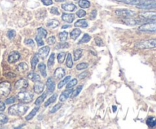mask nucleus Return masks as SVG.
<instances>
[{
	"label": "nucleus",
	"instance_id": "29",
	"mask_svg": "<svg viewBox=\"0 0 156 129\" xmlns=\"http://www.w3.org/2000/svg\"><path fill=\"white\" fill-rule=\"evenodd\" d=\"M56 98H57V94L55 93V94H53V95H52L51 97H50V98H49L48 100H47V101L45 103H44V106H48L49 105L51 104V103H53V102L56 101Z\"/></svg>",
	"mask_w": 156,
	"mask_h": 129
},
{
	"label": "nucleus",
	"instance_id": "43",
	"mask_svg": "<svg viewBox=\"0 0 156 129\" xmlns=\"http://www.w3.org/2000/svg\"><path fill=\"white\" fill-rule=\"evenodd\" d=\"M15 35H16V32L14 30H9L7 32V36L10 39H13L15 37Z\"/></svg>",
	"mask_w": 156,
	"mask_h": 129
},
{
	"label": "nucleus",
	"instance_id": "1",
	"mask_svg": "<svg viewBox=\"0 0 156 129\" xmlns=\"http://www.w3.org/2000/svg\"><path fill=\"white\" fill-rule=\"evenodd\" d=\"M29 107L27 106H24V103L23 104H15L13 106H10L9 109V113L12 115H17V116H20V115H23L26 113L27 110H28Z\"/></svg>",
	"mask_w": 156,
	"mask_h": 129
},
{
	"label": "nucleus",
	"instance_id": "18",
	"mask_svg": "<svg viewBox=\"0 0 156 129\" xmlns=\"http://www.w3.org/2000/svg\"><path fill=\"white\" fill-rule=\"evenodd\" d=\"M46 25H47V27H49V28H56V27H58V26L59 25V22L56 19H50L47 21Z\"/></svg>",
	"mask_w": 156,
	"mask_h": 129
},
{
	"label": "nucleus",
	"instance_id": "22",
	"mask_svg": "<svg viewBox=\"0 0 156 129\" xmlns=\"http://www.w3.org/2000/svg\"><path fill=\"white\" fill-rule=\"evenodd\" d=\"M28 65H27V63H25V62H21V63L18 65V67H17V70H18V71H19V72H25L26 71L28 70Z\"/></svg>",
	"mask_w": 156,
	"mask_h": 129
},
{
	"label": "nucleus",
	"instance_id": "16",
	"mask_svg": "<svg viewBox=\"0 0 156 129\" xmlns=\"http://www.w3.org/2000/svg\"><path fill=\"white\" fill-rule=\"evenodd\" d=\"M62 8L63 10L66 11V12H74L76 9V5L73 4V3H66V4H62L61 5Z\"/></svg>",
	"mask_w": 156,
	"mask_h": 129
},
{
	"label": "nucleus",
	"instance_id": "17",
	"mask_svg": "<svg viewBox=\"0 0 156 129\" xmlns=\"http://www.w3.org/2000/svg\"><path fill=\"white\" fill-rule=\"evenodd\" d=\"M47 90L50 93H53L55 90V83L52 77H49L47 80Z\"/></svg>",
	"mask_w": 156,
	"mask_h": 129
},
{
	"label": "nucleus",
	"instance_id": "2",
	"mask_svg": "<svg viewBox=\"0 0 156 129\" xmlns=\"http://www.w3.org/2000/svg\"><path fill=\"white\" fill-rule=\"evenodd\" d=\"M135 46L139 49H154L156 48V39L141 40L135 43Z\"/></svg>",
	"mask_w": 156,
	"mask_h": 129
},
{
	"label": "nucleus",
	"instance_id": "14",
	"mask_svg": "<svg viewBox=\"0 0 156 129\" xmlns=\"http://www.w3.org/2000/svg\"><path fill=\"white\" fill-rule=\"evenodd\" d=\"M44 89V84L41 81L35 82V84L34 86V90L36 93H41Z\"/></svg>",
	"mask_w": 156,
	"mask_h": 129
},
{
	"label": "nucleus",
	"instance_id": "11",
	"mask_svg": "<svg viewBox=\"0 0 156 129\" xmlns=\"http://www.w3.org/2000/svg\"><path fill=\"white\" fill-rule=\"evenodd\" d=\"M140 17L145 19L155 20L156 19V12H146L140 14Z\"/></svg>",
	"mask_w": 156,
	"mask_h": 129
},
{
	"label": "nucleus",
	"instance_id": "56",
	"mask_svg": "<svg viewBox=\"0 0 156 129\" xmlns=\"http://www.w3.org/2000/svg\"><path fill=\"white\" fill-rule=\"evenodd\" d=\"M5 109V104L4 102L0 101V112H2Z\"/></svg>",
	"mask_w": 156,
	"mask_h": 129
},
{
	"label": "nucleus",
	"instance_id": "3",
	"mask_svg": "<svg viewBox=\"0 0 156 129\" xmlns=\"http://www.w3.org/2000/svg\"><path fill=\"white\" fill-rule=\"evenodd\" d=\"M34 95L28 91H21L17 94V99L22 103H30L33 100Z\"/></svg>",
	"mask_w": 156,
	"mask_h": 129
},
{
	"label": "nucleus",
	"instance_id": "45",
	"mask_svg": "<svg viewBox=\"0 0 156 129\" xmlns=\"http://www.w3.org/2000/svg\"><path fill=\"white\" fill-rule=\"evenodd\" d=\"M61 106H62V104H61V103H58V104L55 105V106L50 110V113H55V112H57V111L60 109Z\"/></svg>",
	"mask_w": 156,
	"mask_h": 129
},
{
	"label": "nucleus",
	"instance_id": "49",
	"mask_svg": "<svg viewBox=\"0 0 156 129\" xmlns=\"http://www.w3.org/2000/svg\"><path fill=\"white\" fill-rule=\"evenodd\" d=\"M55 42H56V38H55V36H50L47 39V43L49 45H53Z\"/></svg>",
	"mask_w": 156,
	"mask_h": 129
},
{
	"label": "nucleus",
	"instance_id": "58",
	"mask_svg": "<svg viewBox=\"0 0 156 129\" xmlns=\"http://www.w3.org/2000/svg\"><path fill=\"white\" fill-rule=\"evenodd\" d=\"M70 25H63L62 27V29H66V28H68V27H69Z\"/></svg>",
	"mask_w": 156,
	"mask_h": 129
},
{
	"label": "nucleus",
	"instance_id": "13",
	"mask_svg": "<svg viewBox=\"0 0 156 129\" xmlns=\"http://www.w3.org/2000/svg\"><path fill=\"white\" fill-rule=\"evenodd\" d=\"M62 21H64L65 22L67 23H72L75 19V15L73 14H69V13H63L62 15Z\"/></svg>",
	"mask_w": 156,
	"mask_h": 129
},
{
	"label": "nucleus",
	"instance_id": "57",
	"mask_svg": "<svg viewBox=\"0 0 156 129\" xmlns=\"http://www.w3.org/2000/svg\"><path fill=\"white\" fill-rule=\"evenodd\" d=\"M6 76L9 77H16V74H14V73H12V72H9V73H8V74H6Z\"/></svg>",
	"mask_w": 156,
	"mask_h": 129
},
{
	"label": "nucleus",
	"instance_id": "24",
	"mask_svg": "<svg viewBox=\"0 0 156 129\" xmlns=\"http://www.w3.org/2000/svg\"><path fill=\"white\" fill-rule=\"evenodd\" d=\"M146 124L149 127H154L156 126V118L155 117H149L146 120Z\"/></svg>",
	"mask_w": 156,
	"mask_h": 129
},
{
	"label": "nucleus",
	"instance_id": "12",
	"mask_svg": "<svg viewBox=\"0 0 156 129\" xmlns=\"http://www.w3.org/2000/svg\"><path fill=\"white\" fill-rule=\"evenodd\" d=\"M73 91V89H69L68 88V90H64L63 92H62L61 95L59 96V101L61 102L66 101V100L70 96H71Z\"/></svg>",
	"mask_w": 156,
	"mask_h": 129
},
{
	"label": "nucleus",
	"instance_id": "34",
	"mask_svg": "<svg viewBox=\"0 0 156 129\" xmlns=\"http://www.w3.org/2000/svg\"><path fill=\"white\" fill-rule=\"evenodd\" d=\"M66 66L68 68H71L73 66V57H72V55L70 53H69L68 56H67L66 59Z\"/></svg>",
	"mask_w": 156,
	"mask_h": 129
},
{
	"label": "nucleus",
	"instance_id": "40",
	"mask_svg": "<svg viewBox=\"0 0 156 129\" xmlns=\"http://www.w3.org/2000/svg\"><path fill=\"white\" fill-rule=\"evenodd\" d=\"M54 60H55V54H54V53H52V54L50 55V58H49V59H48L47 65H48L49 67L52 66V65L54 64Z\"/></svg>",
	"mask_w": 156,
	"mask_h": 129
},
{
	"label": "nucleus",
	"instance_id": "41",
	"mask_svg": "<svg viewBox=\"0 0 156 129\" xmlns=\"http://www.w3.org/2000/svg\"><path fill=\"white\" fill-rule=\"evenodd\" d=\"M88 67V64L85 63V62H82V63H80L79 64V65H76V68H77V70L86 69Z\"/></svg>",
	"mask_w": 156,
	"mask_h": 129
},
{
	"label": "nucleus",
	"instance_id": "32",
	"mask_svg": "<svg viewBox=\"0 0 156 129\" xmlns=\"http://www.w3.org/2000/svg\"><path fill=\"white\" fill-rule=\"evenodd\" d=\"M70 78H71V76H67V77H66L65 78L63 79L62 80H61L60 82H59V83H58V86L57 87L59 88V89H61V88L62 87L64 86V85L66 84V83H67L69 82V80H70Z\"/></svg>",
	"mask_w": 156,
	"mask_h": 129
},
{
	"label": "nucleus",
	"instance_id": "42",
	"mask_svg": "<svg viewBox=\"0 0 156 129\" xmlns=\"http://www.w3.org/2000/svg\"><path fill=\"white\" fill-rule=\"evenodd\" d=\"M77 82H78L77 79H76V78L73 79V80H70L69 82H68V83H67V85H66V88L68 89V88H71V87H73L76 86V85L77 84Z\"/></svg>",
	"mask_w": 156,
	"mask_h": 129
},
{
	"label": "nucleus",
	"instance_id": "54",
	"mask_svg": "<svg viewBox=\"0 0 156 129\" xmlns=\"http://www.w3.org/2000/svg\"><path fill=\"white\" fill-rule=\"evenodd\" d=\"M41 2H42L44 5L48 6L53 4V1L52 0H41Z\"/></svg>",
	"mask_w": 156,
	"mask_h": 129
},
{
	"label": "nucleus",
	"instance_id": "28",
	"mask_svg": "<svg viewBox=\"0 0 156 129\" xmlns=\"http://www.w3.org/2000/svg\"><path fill=\"white\" fill-rule=\"evenodd\" d=\"M82 53H83V50L81 49H78L74 51V60L77 61L79 59H80V58L82 56Z\"/></svg>",
	"mask_w": 156,
	"mask_h": 129
},
{
	"label": "nucleus",
	"instance_id": "37",
	"mask_svg": "<svg viewBox=\"0 0 156 129\" xmlns=\"http://www.w3.org/2000/svg\"><path fill=\"white\" fill-rule=\"evenodd\" d=\"M68 37V33L66 31H62L59 33V38L61 42H65Z\"/></svg>",
	"mask_w": 156,
	"mask_h": 129
},
{
	"label": "nucleus",
	"instance_id": "50",
	"mask_svg": "<svg viewBox=\"0 0 156 129\" xmlns=\"http://www.w3.org/2000/svg\"><path fill=\"white\" fill-rule=\"evenodd\" d=\"M96 16H97V10L94 9L90 13V19L91 20H94L96 18Z\"/></svg>",
	"mask_w": 156,
	"mask_h": 129
},
{
	"label": "nucleus",
	"instance_id": "36",
	"mask_svg": "<svg viewBox=\"0 0 156 129\" xmlns=\"http://www.w3.org/2000/svg\"><path fill=\"white\" fill-rule=\"evenodd\" d=\"M66 53H64V52H62V53H59L57 56V59L59 63L62 64L63 63L64 60L66 59Z\"/></svg>",
	"mask_w": 156,
	"mask_h": 129
},
{
	"label": "nucleus",
	"instance_id": "15",
	"mask_svg": "<svg viewBox=\"0 0 156 129\" xmlns=\"http://www.w3.org/2000/svg\"><path fill=\"white\" fill-rule=\"evenodd\" d=\"M66 74V71L64 70V68H56V71H54V77L56 79H61L65 76Z\"/></svg>",
	"mask_w": 156,
	"mask_h": 129
},
{
	"label": "nucleus",
	"instance_id": "38",
	"mask_svg": "<svg viewBox=\"0 0 156 129\" xmlns=\"http://www.w3.org/2000/svg\"><path fill=\"white\" fill-rule=\"evenodd\" d=\"M90 39H91V36L88 34V33H85L83 36V37L81 39V40L79 41V43H86V42H89Z\"/></svg>",
	"mask_w": 156,
	"mask_h": 129
},
{
	"label": "nucleus",
	"instance_id": "9",
	"mask_svg": "<svg viewBox=\"0 0 156 129\" xmlns=\"http://www.w3.org/2000/svg\"><path fill=\"white\" fill-rule=\"evenodd\" d=\"M19 59H20L19 53L16 51L12 52V53L9 55V57H8V62H9V63L10 64H13V63H15L17 61L19 60Z\"/></svg>",
	"mask_w": 156,
	"mask_h": 129
},
{
	"label": "nucleus",
	"instance_id": "7",
	"mask_svg": "<svg viewBox=\"0 0 156 129\" xmlns=\"http://www.w3.org/2000/svg\"><path fill=\"white\" fill-rule=\"evenodd\" d=\"M115 15L119 17L123 18H131L136 15V12L135 11L129 10V9H118L115 11Z\"/></svg>",
	"mask_w": 156,
	"mask_h": 129
},
{
	"label": "nucleus",
	"instance_id": "20",
	"mask_svg": "<svg viewBox=\"0 0 156 129\" xmlns=\"http://www.w3.org/2000/svg\"><path fill=\"white\" fill-rule=\"evenodd\" d=\"M81 33H82V32H81L80 29L75 28L74 30H72V32L70 33V36H71V38L73 40H76V39L80 36Z\"/></svg>",
	"mask_w": 156,
	"mask_h": 129
},
{
	"label": "nucleus",
	"instance_id": "30",
	"mask_svg": "<svg viewBox=\"0 0 156 129\" xmlns=\"http://www.w3.org/2000/svg\"><path fill=\"white\" fill-rule=\"evenodd\" d=\"M46 97H47V93H43L42 95L40 96V97L37 99L36 101H35V105H37V106H39L40 104H41V103L44 101Z\"/></svg>",
	"mask_w": 156,
	"mask_h": 129
},
{
	"label": "nucleus",
	"instance_id": "55",
	"mask_svg": "<svg viewBox=\"0 0 156 129\" xmlns=\"http://www.w3.org/2000/svg\"><path fill=\"white\" fill-rule=\"evenodd\" d=\"M88 75V71H85V72H82V74H80L79 75V79H83L85 78V77H87V76Z\"/></svg>",
	"mask_w": 156,
	"mask_h": 129
},
{
	"label": "nucleus",
	"instance_id": "27",
	"mask_svg": "<svg viewBox=\"0 0 156 129\" xmlns=\"http://www.w3.org/2000/svg\"><path fill=\"white\" fill-rule=\"evenodd\" d=\"M46 68H47V67H46V65H44V63H41L38 65V69H39L40 72L41 73V75L44 77H47V71H46Z\"/></svg>",
	"mask_w": 156,
	"mask_h": 129
},
{
	"label": "nucleus",
	"instance_id": "6",
	"mask_svg": "<svg viewBox=\"0 0 156 129\" xmlns=\"http://www.w3.org/2000/svg\"><path fill=\"white\" fill-rule=\"evenodd\" d=\"M12 90V86L9 81H3L0 83V96L6 97Z\"/></svg>",
	"mask_w": 156,
	"mask_h": 129
},
{
	"label": "nucleus",
	"instance_id": "10",
	"mask_svg": "<svg viewBox=\"0 0 156 129\" xmlns=\"http://www.w3.org/2000/svg\"><path fill=\"white\" fill-rule=\"evenodd\" d=\"M15 87L17 90L24 89V88H27L28 87V83L25 79H20L15 83Z\"/></svg>",
	"mask_w": 156,
	"mask_h": 129
},
{
	"label": "nucleus",
	"instance_id": "33",
	"mask_svg": "<svg viewBox=\"0 0 156 129\" xmlns=\"http://www.w3.org/2000/svg\"><path fill=\"white\" fill-rule=\"evenodd\" d=\"M38 61H39V59H38L37 54H35L34 56H33V58H32V59H31V68H32V70L35 69V67H36L37 64L38 63Z\"/></svg>",
	"mask_w": 156,
	"mask_h": 129
},
{
	"label": "nucleus",
	"instance_id": "25",
	"mask_svg": "<svg viewBox=\"0 0 156 129\" xmlns=\"http://www.w3.org/2000/svg\"><path fill=\"white\" fill-rule=\"evenodd\" d=\"M138 8L140 9H152V8H156V2H155L150 3V4L148 5H138L136 6Z\"/></svg>",
	"mask_w": 156,
	"mask_h": 129
},
{
	"label": "nucleus",
	"instance_id": "52",
	"mask_svg": "<svg viewBox=\"0 0 156 129\" xmlns=\"http://www.w3.org/2000/svg\"><path fill=\"white\" fill-rule=\"evenodd\" d=\"M94 40H95V43L98 46H102V44H103V41H102L101 38L95 37Z\"/></svg>",
	"mask_w": 156,
	"mask_h": 129
},
{
	"label": "nucleus",
	"instance_id": "59",
	"mask_svg": "<svg viewBox=\"0 0 156 129\" xmlns=\"http://www.w3.org/2000/svg\"><path fill=\"white\" fill-rule=\"evenodd\" d=\"M113 111H114V112H116V111H117V106H113Z\"/></svg>",
	"mask_w": 156,
	"mask_h": 129
},
{
	"label": "nucleus",
	"instance_id": "39",
	"mask_svg": "<svg viewBox=\"0 0 156 129\" xmlns=\"http://www.w3.org/2000/svg\"><path fill=\"white\" fill-rule=\"evenodd\" d=\"M9 118L5 115L2 113H0V124H5L8 122Z\"/></svg>",
	"mask_w": 156,
	"mask_h": 129
},
{
	"label": "nucleus",
	"instance_id": "48",
	"mask_svg": "<svg viewBox=\"0 0 156 129\" xmlns=\"http://www.w3.org/2000/svg\"><path fill=\"white\" fill-rule=\"evenodd\" d=\"M69 47V43L67 42H62V43H59L57 46H56V49H65L68 48Z\"/></svg>",
	"mask_w": 156,
	"mask_h": 129
},
{
	"label": "nucleus",
	"instance_id": "44",
	"mask_svg": "<svg viewBox=\"0 0 156 129\" xmlns=\"http://www.w3.org/2000/svg\"><path fill=\"white\" fill-rule=\"evenodd\" d=\"M35 40H36L38 46H41L44 45V42L43 41L42 37H41V36H40L39 35H37L36 37H35Z\"/></svg>",
	"mask_w": 156,
	"mask_h": 129
},
{
	"label": "nucleus",
	"instance_id": "53",
	"mask_svg": "<svg viewBox=\"0 0 156 129\" xmlns=\"http://www.w3.org/2000/svg\"><path fill=\"white\" fill-rule=\"evenodd\" d=\"M15 97H10V98L7 99V100H5V103H6V104H11V103H15Z\"/></svg>",
	"mask_w": 156,
	"mask_h": 129
},
{
	"label": "nucleus",
	"instance_id": "19",
	"mask_svg": "<svg viewBox=\"0 0 156 129\" xmlns=\"http://www.w3.org/2000/svg\"><path fill=\"white\" fill-rule=\"evenodd\" d=\"M75 27H82V28H85V27H88V22H87L86 20L85 19H80L79 21H76L74 24Z\"/></svg>",
	"mask_w": 156,
	"mask_h": 129
},
{
	"label": "nucleus",
	"instance_id": "8",
	"mask_svg": "<svg viewBox=\"0 0 156 129\" xmlns=\"http://www.w3.org/2000/svg\"><path fill=\"white\" fill-rule=\"evenodd\" d=\"M50 47L49 46H44L42 48H41L38 51L37 56L40 58H41L42 59H47V56H48L49 53H50Z\"/></svg>",
	"mask_w": 156,
	"mask_h": 129
},
{
	"label": "nucleus",
	"instance_id": "23",
	"mask_svg": "<svg viewBox=\"0 0 156 129\" xmlns=\"http://www.w3.org/2000/svg\"><path fill=\"white\" fill-rule=\"evenodd\" d=\"M39 109H40L39 107L34 108V109H32L31 112H30V113H29L28 115L25 117V119L27 120V121H30V120H31L32 118L35 116V115H36V113L37 112V111L39 110Z\"/></svg>",
	"mask_w": 156,
	"mask_h": 129
},
{
	"label": "nucleus",
	"instance_id": "4",
	"mask_svg": "<svg viewBox=\"0 0 156 129\" xmlns=\"http://www.w3.org/2000/svg\"><path fill=\"white\" fill-rule=\"evenodd\" d=\"M112 1L117 2L125 3L127 5H148L150 3L155 2V0H112Z\"/></svg>",
	"mask_w": 156,
	"mask_h": 129
},
{
	"label": "nucleus",
	"instance_id": "51",
	"mask_svg": "<svg viewBox=\"0 0 156 129\" xmlns=\"http://www.w3.org/2000/svg\"><path fill=\"white\" fill-rule=\"evenodd\" d=\"M50 13L56 15H59V12L58 11V8L56 7H52L51 8H50Z\"/></svg>",
	"mask_w": 156,
	"mask_h": 129
},
{
	"label": "nucleus",
	"instance_id": "60",
	"mask_svg": "<svg viewBox=\"0 0 156 129\" xmlns=\"http://www.w3.org/2000/svg\"><path fill=\"white\" fill-rule=\"evenodd\" d=\"M55 1L57 2H65L66 0H55Z\"/></svg>",
	"mask_w": 156,
	"mask_h": 129
},
{
	"label": "nucleus",
	"instance_id": "35",
	"mask_svg": "<svg viewBox=\"0 0 156 129\" xmlns=\"http://www.w3.org/2000/svg\"><path fill=\"white\" fill-rule=\"evenodd\" d=\"M82 88H83V86H82V85H80V86L76 88L75 90L73 91V93H72V94L70 97H71L72 98H74V97H77V96L79 94V93L81 92V90H82Z\"/></svg>",
	"mask_w": 156,
	"mask_h": 129
},
{
	"label": "nucleus",
	"instance_id": "47",
	"mask_svg": "<svg viewBox=\"0 0 156 129\" xmlns=\"http://www.w3.org/2000/svg\"><path fill=\"white\" fill-rule=\"evenodd\" d=\"M24 44L27 46H30V47L34 46V42L33 39H26V40L24 41Z\"/></svg>",
	"mask_w": 156,
	"mask_h": 129
},
{
	"label": "nucleus",
	"instance_id": "21",
	"mask_svg": "<svg viewBox=\"0 0 156 129\" xmlns=\"http://www.w3.org/2000/svg\"><path fill=\"white\" fill-rule=\"evenodd\" d=\"M27 77H28V78L30 79V80H31L32 81L34 82L41 81V77H40L37 73H34V72L29 73Z\"/></svg>",
	"mask_w": 156,
	"mask_h": 129
},
{
	"label": "nucleus",
	"instance_id": "46",
	"mask_svg": "<svg viewBox=\"0 0 156 129\" xmlns=\"http://www.w3.org/2000/svg\"><path fill=\"white\" fill-rule=\"evenodd\" d=\"M76 15H77L79 18H83L84 16L86 15V12H85V10L80 9V10H79L77 12H76Z\"/></svg>",
	"mask_w": 156,
	"mask_h": 129
},
{
	"label": "nucleus",
	"instance_id": "31",
	"mask_svg": "<svg viewBox=\"0 0 156 129\" xmlns=\"http://www.w3.org/2000/svg\"><path fill=\"white\" fill-rule=\"evenodd\" d=\"M37 35H39L42 38H46L47 35V31L45 29L43 28V27H39L37 29Z\"/></svg>",
	"mask_w": 156,
	"mask_h": 129
},
{
	"label": "nucleus",
	"instance_id": "61",
	"mask_svg": "<svg viewBox=\"0 0 156 129\" xmlns=\"http://www.w3.org/2000/svg\"><path fill=\"white\" fill-rule=\"evenodd\" d=\"M75 1H77V0H75Z\"/></svg>",
	"mask_w": 156,
	"mask_h": 129
},
{
	"label": "nucleus",
	"instance_id": "5",
	"mask_svg": "<svg viewBox=\"0 0 156 129\" xmlns=\"http://www.w3.org/2000/svg\"><path fill=\"white\" fill-rule=\"evenodd\" d=\"M139 30L142 32H149V33L156 32V22L154 21V22L145 23L139 27Z\"/></svg>",
	"mask_w": 156,
	"mask_h": 129
},
{
	"label": "nucleus",
	"instance_id": "26",
	"mask_svg": "<svg viewBox=\"0 0 156 129\" xmlns=\"http://www.w3.org/2000/svg\"><path fill=\"white\" fill-rule=\"evenodd\" d=\"M79 5L82 8H88L91 6V3L88 0H79Z\"/></svg>",
	"mask_w": 156,
	"mask_h": 129
}]
</instances>
